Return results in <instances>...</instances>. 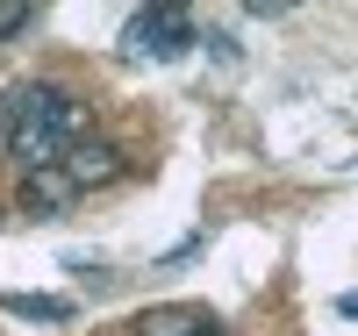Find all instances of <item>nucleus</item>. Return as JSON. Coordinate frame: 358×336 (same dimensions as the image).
I'll use <instances>...</instances> for the list:
<instances>
[{
	"instance_id": "obj_1",
	"label": "nucleus",
	"mask_w": 358,
	"mask_h": 336,
	"mask_svg": "<svg viewBox=\"0 0 358 336\" xmlns=\"http://www.w3.org/2000/svg\"><path fill=\"white\" fill-rule=\"evenodd\" d=\"M79 129H86V108L65 86H50V79H22V86H8V101H0V143H8V158L22 172L65 165Z\"/></svg>"
},
{
	"instance_id": "obj_2",
	"label": "nucleus",
	"mask_w": 358,
	"mask_h": 336,
	"mask_svg": "<svg viewBox=\"0 0 358 336\" xmlns=\"http://www.w3.org/2000/svg\"><path fill=\"white\" fill-rule=\"evenodd\" d=\"M201 36H194V15L187 8H136L129 22H122V57L129 65H172V57H187Z\"/></svg>"
},
{
	"instance_id": "obj_3",
	"label": "nucleus",
	"mask_w": 358,
	"mask_h": 336,
	"mask_svg": "<svg viewBox=\"0 0 358 336\" xmlns=\"http://www.w3.org/2000/svg\"><path fill=\"white\" fill-rule=\"evenodd\" d=\"M129 165H122V150H115V143H72L65 150V179H72V187L79 193H101V187H115V179H122Z\"/></svg>"
},
{
	"instance_id": "obj_4",
	"label": "nucleus",
	"mask_w": 358,
	"mask_h": 336,
	"mask_svg": "<svg viewBox=\"0 0 358 336\" xmlns=\"http://www.w3.org/2000/svg\"><path fill=\"white\" fill-rule=\"evenodd\" d=\"M79 200V187L65 179V165H43V172H22V215H65Z\"/></svg>"
},
{
	"instance_id": "obj_5",
	"label": "nucleus",
	"mask_w": 358,
	"mask_h": 336,
	"mask_svg": "<svg viewBox=\"0 0 358 336\" xmlns=\"http://www.w3.org/2000/svg\"><path fill=\"white\" fill-rule=\"evenodd\" d=\"M136 336H222V322L208 308H151L136 322Z\"/></svg>"
},
{
	"instance_id": "obj_6",
	"label": "nucleus",
	"mask_w": 358,
	"mask_h": 336,
	"mask_svg": "<svg viewBox=\"0 0 358 336\" xmlns=\"http://www.w3.org/2000/svg\"><path fill=\"white\" fill-rule=\"evenodd\" d=\"M0 308L29 322H72V300H57V293H0Z\"/></svg>"
},
{
	"instance_id": "obj_7",
	"label": "nucleus",
	"mask_w": 358,
	"mask_h": 336,
	"mask_svg": "<svg viewBox=\"0 0 358 336\" xmlns=\"http://www.w3.org/2000/svg\"><path fill=\"white\" fill-rule=\"evenodd\" d=\"M29 22H36V8H22V0H8V8H0V43H8V36H22Z\"/></svg>"
}]
</instances>
